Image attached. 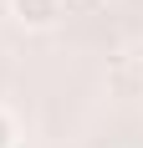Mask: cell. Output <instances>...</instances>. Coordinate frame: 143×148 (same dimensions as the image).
<instances>
[{"label": "cell", "instance_id": "6da1fadb", "mask_svg": "<svg viewBox=\"0 0 143 148\" xmlns=\"http://www.w3.org/2000/svg\"><path fill=\"white\" fill-rule=\"evenodd\" d=\"M10 21L26 31H51L61 21V0H10Z\"/></svg>", "mask_w": 143, "mask_h": 148}, {"label": "cell", "instance_id": "7a4b0ae2", "mask_svg": "<svg viewBox=\"0 0 143 148\" xmlns=\"http://www.w3.org/2000/svg\"><path fill=\"white\" fill-rule=\"evenodd\" d=\"M15 143V123H10V112H0V148H10Z\"/></svg>", "mask_w": 143, "mask_h": 148}]
</instances>
